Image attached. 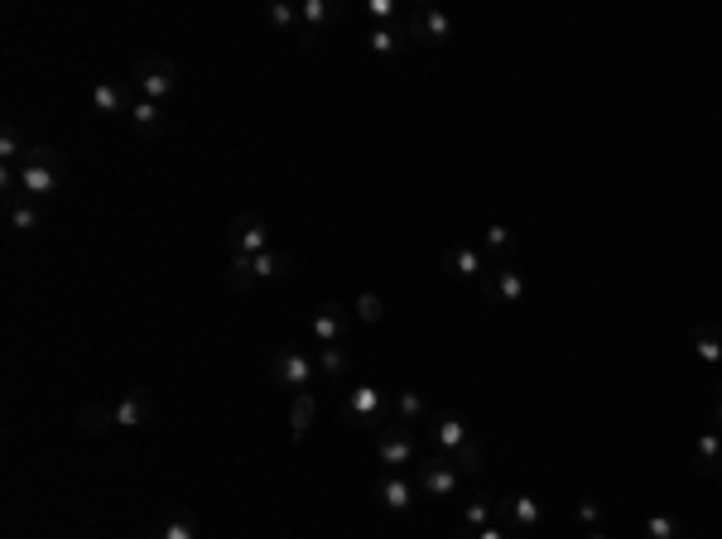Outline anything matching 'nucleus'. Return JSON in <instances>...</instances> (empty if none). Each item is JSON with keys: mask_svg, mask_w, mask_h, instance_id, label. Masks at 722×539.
I'll list each match as a JSON object with an SVG mask.
<instances>
[{"mask_svg": "<svg viewBox=\"0 0 722 539\" xmlns=\"http://www.w3.org/2000/svg\"><path fill=\"white\" fill-rule=\"evenodd\" d=\"M429 438L439 443V453L448 457V463L458 467L463 477H477V472H482V463H486V443H482V438H472V429H468V419H463V414H453V410L433 414Z\"/></svg>", "mask_w": 722, "mask_h": 539, "instance_id": "f257e3e1", "label": "nucleus"}, {"mask_svg": "<svg viewBox=\"0 0 722 539\" xmlns=\"http://www.w3.org/2000/svg\"><path fill=\"white\" fill-rule=\"evenodd\" d=\"M150 410H154L150 390H130V396L116 404H92V410H83L77 424H83V429H140V424L150 419Z\"/></svg>", "mask_w": 722, "mask_h": 539, "instance_id": "f03ea898", "label": "nucleus"}, {"mask_svg": "<svg viewBox=\"0 0 722 539\" xmlns=\"http://www.w3.org/2000/svg\"><path fill=\"white\" fill-rule=\"evenodd\" d=\"M15 178H20V188H25V198H53L59 193V184H63V164H59V154L49 150V145H29V154H25V164L15 168Z\"/></svg>", "mask_w": 722, "mask_h": 539, "instance_id": "7ed1b4c3", "label": "nucleus"}, {"mask_svg": "<svg viewBox=\"0 0 722 539\" xmlns=\"http://www.w3.org/2000/svg\"><path fill=\"white\" fill-rule=\"evenodd\" d=\"M419 438L415 429H409L405 419H391V424H381L376 429V463H381L385 472H400V467H409V463H419Z\"/></svg>", "mask_w": 722, "mask_h": 539, "instance_id": "20e7f679", "label": "nucleus"}, {"mask_svg": "<svg viewBox=\"0 0 722 539\" xmlns=\"http://www.w3.org/2000/svg\"><path fill=\"white\" fill-rule=\"evenodd\" d=\"M525 270L516 265H492L482 279H477V294H482L486 303H502V309H516L520 299H525Z\"/></svg>", "mask_w": 722, "mask_h": 539, "instance_id": "39448f33", "label": "nucleus"}, {"mask_svg": "<svg viewBox=\"0 0 722 539\" xmlns=\"http://www.w3.org/2000/svg\"><path fill=\"white\" fill-rule=\"evenodd\" d=\"M275 380L289 386L299 396V390H314L318 380V356L308 352V347H280L275 352Z\"/></svg>", "mask_w": 722, "mask_h": 539, "instance_id": "423d86ee", "label": "nucleus"}, {"mask_svg": "<svg viewBox=\"0 0 722 539\" xmlns=\"http://www.w3.org/2000/svg\"><path fill=\"white\" fill-rule=\"evenodd\" d=\"M415 481H419V491H425V497L448 501L453 491L463 487V472L453 467L443 453H429V457H419V463H415Z\"/></svg>", "mask_w": 722, "mask_h": 539, "instance_id": "0eeeda50", "label": "nucleus"}, {"mask_svg": "<svg viewBox=\"0 0 722 539\" xmlns=\"http://www.w3.org/2000/svg\"><path fill=\"white\" fill-rule=\"evenodd\" d=\"M136 87L144 101H154V106H164L174 92H179V67L169 59H140L136 63Z\"/></svg>", "mask_w": 722, "mask_h": 539, "instance_id": "6e6552de", "label": "nucleus"}, {"mask_svg": "<svg viewBox=\"0 0 722 539\" xmlns=\"http://www.w3.org/2000/svg\"><path fill=\"white\" fill-rule=\"evenodd\" d=\"M342 414H347V424H357V429L391 424V419H385V390L381 386H352L347 400H342Z\"/></svg>", "mask_w": 722, "mask_h": 539, "instance_id": "1a4fd4ad", "label": "nucleus"}, {"mask_svg": "<svg viewBox=\"0 0 722 539\" xmlns=\"http://www.w3.org/2000/svg\"><path fill=\"white\" fill-rule=\"evenodd\" d=\"M405 39L425 43V49H439V43L453 39V20L433 5H419V10H409V20H405Z\"/></svg>", "mask_w": 722, "mask_h": 539, "instance_id": "9d476101", "label": "nucleus"}, {"mask_svg": "<svg viewBox=\"0 0 722 539\" xmlns=\"http://www.w3.org/2000/svg\"><path fill=\"white\" fill-rule=\"evenodd\" d=\"M231 255H261V251H270V231H265V217L261 212H241L237 222H231Z\"/></svg>", "mask_w": 722, "mask_h": 539, "instance_id": "9b49d317", "label": "nucleus"}, {"mask_svg": "<svg viewBox=\"0 0 722 539\" xmlns=\"http://www.w3.org/2000/svg\"><path fill=\"white\" fill-rule=\"evenodd\" d=\"M439 261H443V270H448V275L472 279V285L486 275V270H492V261H486V251H482V246H468V241H453L448 251L439 255Z\"/></svg>", "mask_w": 722, "mask_h": 539, "instance_id": "f8f14e48", "label": "nucleus"}, {"mask_svg": "<svg viewBox=\"0 0 722 539\" xmlns=\"http://www.w3.org/2000/svg\"><path fill=\"white\" fill-rule=\"evenodd\" d=\"M332 20H342V5H332V0H299V34L294 39L304 43V49H314L318 29L332 25Z\"/></svg>", "mask_w": 722, "mask_h": 539, "instance_id": "ddd939ff", "label": "nucleus"}, {"mask_svg": "<svg viewBox=\"0 0 722 539\" xmlns=\"http://www.w3.org/2000/svg\"><path fill=\"white\" fill-rule=\"evenodd\" d=\"M347 318H352V313L342 309V303H324V309H314V323H308L314 347H338L342 333H347Z\"/></svg>", "mask_w": 722, "mask_h": 539, "instance_id": "4468645a", "label": "nucleus"}, {"mask_svg": "<svg viewBox=\"0 0 722 539\" xmlns=\"http://www.w3.org/2000/svg\"><path fill=\"white\" fill-rule=\"evenodd\" d=\"M415 491H419L415 477H400V472L376 477V501H381L385 511H409V505H415Z\"/></svg>", "mask_w": 722, "mask_h": 539, "instance_id": "2eb2a0df", "label": "nucleus"}, {"mask_svg": "<svg viewBox=\"0 0 722 539\" xmlns=\"http://www.w3.org/2000/svg\"><path fill=\"white\" fill-rule=\"evenodd\" d=\"M496 515L516 521L520 530H535V525H544V501L530 497V491H520V497H496Z\"/></svg>", "mask_w": 722, "mask_h": 539, "instance_id": "dca6fc26", "label": "nucleus"}, {"mask_svg": "<svg viewBox=\"0 0 722 539\" xmlns=\"http://www.w3.org/2000/svg\"><path fill=\"white\" fill-rule=\"evenodd\" d=\"M688 347H694V356L704 366H722V328H713V323H698L694 337H688Z\"/></svg>", "mask_w": 722, "mask_h": 539, "instance_id": "f3484780", "label": "nucleus"}, {"mask_svg": "<svg viewBox=\"0 0 722 539\" xmlns=\"http://www.w3.org/2000/svg\"><path fill=\"white\" fill-rule=\"evenodd\" d=\"M694 467L704 472V477H718V472H722V434L704 429L694 438Z\"/></svg>", "mask_w": 722, "mask_h": 539, "instance_id": "a211bd4d", "label": "nucleus"}, {"mask_svg": "<svg viewBox=\"0 0 722 539\" xmlns=\"http://www.w3.org/2000/svg\"><path fill=\"white\" fill-rule=\"evenodd\" d=\"M510 246H516V231H510L506 222H492V227L482 231V251L492 265H510Z\"/></svg>", "mask_w": 722, "mask_h": 539, "instance_id": "6ab92c4d", "label": "nucleus"}, {"mask_svg": "<svg viewBox=\"0 0 722 539\" xmlns=\"http://www.w3.org/2000/svg\"><path fill=\"white\" fill-rule=\"evenodd\" d=\"M92 106L102 116H130V101H126V87L121 83H97L92 87Z\"/></svg>", "mask_w": 722, "mask_h": 539, "instance_id": "aec40b11", "label": "nucleus"}, {"mask_svg": "<svg viewBox=\"0 0 722 539\" xmlns=\"http://www.w3.org/2000/svg\"><path fill=\"white\" fill-rule=\"evenodd\" d=\"M314 410H318V396L314 390H299L294 404H289V438H304L308 424H314Z\"/></svg>", "mask_w": 722, "mask_h": 539, "instance_id": "412c9836", "label": "nucleus"}, {"mask_svg": "<svg viewBox=\"0 0 722 539\" xmlns=\"http://www.w3.org/2000/svg\"><path fill=\"white\" fill-rule=\"evenodd\" d=\"M400 43H405V34L391 29V25H376L371 34H366V53H371V59H395Z\"/></svg>", "mask_w": 722, "mask_h": 539, "instance_id": "4be33fe9", "label": "nucleus"}, {"mask_svg": "<svg viewBox=\"0 0 722 539\" xmlns=\"http://www.w3.org/2000/svg\"><path fill=\"white\" fill-rule=\"evenodd\" d=\"M284 270H289V255H280V251L251 255V285H261V279H280Z\"/></svg>", "mask_w": 722, "mask_h": 539, "instance_id": "5701e85b", "label": "nucleus"}, {"mask_svg": "<svg viewBox=\"0 0 722 539\" xmlns=\"http://www.w3.org/2000/svg\"><path fill=\"white\" fill-rule=\"evenodd\" d=\"M130 126H136L140 135H154L164 126V106H154V101H130Z\"/></svg>", "mask_w": 722, "mask_h": 539, "instance_id": "b1692460", "label": "nucleus"}, {"mask_svg": "<svg viewBox=\"0 0 722 539\" xmlns=\"http://www.w3.org/2000/svg\"><path fill=\"white\" fill-rule=\"evenodd\" d=\"M5 208H10V222H15V231H39V212L25 202V193H5Z\"/></svg>", "mask_w": 722, "mask_h": 539, "instance_id": "393cba45", "label": "nucleus"}, {"mask_svg": "<svg viewBox=\"0 0 722 539\" xmlns=\"http://www.w3.org/2000/svg\"><path fill=\"white\" fill-rule=\"evenodd\" d=\"M492 521H496L492 497H472L468 505H463V525H468V530H482V525H492Z\"/></svg>", "mask_w": 722, "mask_h": 539, "instance_id": "a878e982", "label": "nucleus"}, {"mask_svg": "<svg viewBox=\"0 0 722 539\" xmlns=\"http://www.w3.org/2000/svg\"><path fill=\"white\" fill-rule=\"evenodd\" d=\"M395 419H405V424H419V419H429V404L415 396V390H400L395 396Z\"/></svg>", "mask_w": 722, "mask_h": 539, "instance_id": "bb28decb", "label": "nucleus"}, {"mask_svg": "<svg viewBox=\"0 0 722 539\" xmlns=\"http://www.w3.org/2000/svg\"><path fill=\"white\" fill-rule=\"evenodd\" d=\"M314 356H318V371H324V376H347V352H342V347H314Z\"/></svg>", "mask_w": 722, "mask_h": 539, "instance_id": "cd10ccee", "label": "nucleus"}, {"mask_svg": "<svg viewBox=\"0 0 722 539\" xmlns=\"http://www.w3.org/2000/svg\"><path fill=\"white\" fill-rule=\"evenodd\" d=\"M680 535H684V525L674 515H664V511L646 515V539H680Z\"/></svg>", "mask_w": 722, "mask_h": 539, "instance_id": "c85d7f7f", "label": "nucleus"}, {"mask_svg": "<svg viewBox=\"0 0 722 539\" xmlns=\"http://www.w3.org/2000/svg\"><path fill=\"white\" fill-rule=\"evenodd\" d=\"M265 20H270L275 29H294V34H299V5H284V0H275V5L265 10Z\"/></svg>", "mask_w": 722, "mask_h": 539, "instance_id": "c756f323", "label": "nucleus"}, {"mask_svg": "<svg viewBox=\"0 0 722 539\" xmlns=\"http://www.w3.org/2000/svg\"><path fill=\"white\" fill-rule=\"evenodd\" d=\"M352 313H357L362 323H381V318H385V303H381V294H357Z\"/></svg>", "mask_w": 722, "mask_h": 539, "instance_id": "7c9ffc66", "label": "nucleus"}, {"mask_svg": "<svg viewBox=\"0 0 722 539\" xmlns=\"http://www.w3.org/2000/svg\"><path fill=\"white\" fill-rule=\"evenodd\" d=\"M366 15H371L376 25H385V20L400 15V5H395V0H366Z\"/></svg>", "mask_w": 722, "mask_h": 539, "instance_id": "2f4dec72", "label": "nucleus"}, {"mask_svg": "<svg viewBox=\"0 0 722 539\" xmlns=\"http://www.w3.org/2000/svg\"><path fill=\"white\" fill-rule=\"evenodd\" d=\"M160 539H198V535H193V525H188V521H179V515H174V521H164Z\"/></svg>", "mask_w": 722, "mask_h": 539, "instance_id": "473e14b6", "label": "nucleus"}, {"mask_svg": "<svg viewBox=\"0 0 722 539\" xmlns=\"http://www.w3.org/2000/svg\"><path fill=\"white\" fill-rule=\"evenodd\" d=\"M597 515H603V511H597V501H578V521H583V525H597Z\"/></svg>", "mask_w": 722, "mask_h": 539, "instance_id": "72a5a7b5", "label": "nucleus"}, {"mask_svg": "<svg viewBox=\"0 0 722 539\" xmlns=\"http://www.w3.org/2000/svg\"><path fill=\"white\" fill-rule=\"evenodd\" d=\"M472 539H510V530H502V525H482V530H472Z\"/></svg>", "mask_w": 722, "mask_h": 539, "instance_id": "f704fd0d", "label": "nucleus"}, {"mask_svg": "<svg viewBox=\"0 0 722 539\" xmlns=\"http://www.w3.org/2000/svg\"><path fill=\"white\" fill-rule=\"evenodd\" d=\"M713 414H718V424H722V386L713 390Z\"/></svg>", "mask_w": 722, "mask_h": 539, "instance_id": "c9c22d12", "label": "nucleus"}, {"mask_svg": "<svg viewBox=\"0 0 722 539\" xmlns=\"http://www.w3.org/2000/svg\"><path fill=\"white\" fill-rule=\"evenodd\" d=\"M583 539H612V535H607V530H587Z\"/></svg>", "mask_w": 722, "mask_h": 539, "instance_id": "e433bc0d", "label": "nucleus"}, {"mask_svg": "<svg viewBox=\"0 0 722 539\" xmlns=\"http://www.w3.org/2000/svg\"><path fill=\"white\" fill-rule=\"evenodd\" d=\"M130 539H160V535H130Z\"/></svg>", "mask_w": 722, "mask_h": 539, "instance_id": "4c0bfd02", "label": "nucleus"}, {"mask_svg": "<svg viewBox=\"0 0 722 539\" xmlns=\"http://www.w3.org/2000/svg\"><path fill=\"white\" fill-rule=\"evenodd\" d=\"M718 481H722V472H718Z\"/></svg>", "mask_w": 722, "mask_h": 539, "instance_id": "58836bf2", "label": "nucleus"}]
</instances>
